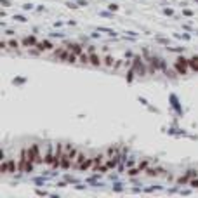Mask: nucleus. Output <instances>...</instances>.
I'll list each match as a JSON object with an SVG mask.
<instances>
[{
	"instance_id": "1",
	"label": "nucleus",
	"mask_w": 198,
	"mask_h": 198,
	"mask_svg": "<svg viewBox=\"0 0 198 198\" xmlns=\"http://www.w3.org/2000/svg\"><path fill=\"white\" fill-rule=\"evenodd\" d=\"M188 66H189V59L179 57L177 63H175V70H177V73H181V75H186L188 73Z\"/></svg>"
},
{
	"instance_id": "2",
	"label": "nucleus",
	"mask_w": 198,
	"mask_h": 198,
	"mask_svg": "<svg viewBox=\"0 0 198 198\" xmlns=\"http://www.w3.org/2000/svg\"><path fill=\"white\" fill-rule=\"evenodd\" d=\"M37 49H38L40 52H47V51H52L54 47H52V43H51V42L43 40V42H38V43H37Z\"/></svg>"
},
{
	"instance_id": "3",
	"label": "nucleus",
	"mask_w": 198,
	"mask_h": 198,
	"mask_svg": "<svg viewBox=\"0 0 198 198\" xmlns=\"http://www.w3.org/2000/svg\"><path fill=\"white\" fill-rule=\"evenodd\" d=\"M66 47H68L70 49V52H73V54H77V56H80L85 49L82 47V45H78V43H68V45H66Z\"/></svg>"
},
{
	"instance_id": "4",
	"label": "nucleus",
	"mask_w": 198,
	"mask_h": 198,
	"mask_svg": "<svg viewBox=\"0 0 198 198\" xmlns=\"http://www.w3.org/2000/svg\"><path fill=\"white\" fill-rule=\"evenodd\" d=\"M89 63H91L92 66H99L103 61H101V57H99L97 54H92V52H91V54H89Z\"/></svg>"
},
{
	"instance_id": "5",
	"label": "nucleus",
	"mask_w": 198,
	"mask_h": 198,
	"mask_svg": "<svg viewBox=\"0 0 198 198\" xmlns=\"http://www.w3.org/2000/svg\"><path fill=\"white\" fill-rule=\"evenodd\" d=\"M37 43H38V42H37L33 37H28V38L23 40V45H25V47H33V45H37Z\"/></svg>"
},
{
	"instance_id": "6",
	"label": "nucleus",
	"mask_w": 198,
	"mask_h": 198,
	"mask_svg": "<svg viewBox=\"0 0 198 198\" xmlns=\"http://www.w3.org/2000/svg\"><path fill=\"white\" fill-rule=\"evenodd\" d=\"M103 64H106V66H115L117 63H115V57H111V56H106V57H103Z\"/></svg>"
},
{
	"instance_id": "7",
	"label": "nucleus",
	"mask_w": 198,
	"mask_h": 198,
	"mask_svg": "<svg viewBox=\"0 0 198 198\" xmlns=\"http://www.w3.org/2000/svg\"><path fill=\"white\" fill-rule=\"evenodd\" d=\"M189 68H191L193 71H198V57L189 59Z\"/></svg>"
},
{
	"instance_id": "8",
	"label": "nucleus",
	"mask_w": 198,
	"mask_h": 198,
	"mask_svg": "<svg viewBox=\"0 0 198 198\" xmlns=\"http://www.w3.org/2000/svg\"><path fill=\"white\" fill-rule=\"evenodd\" d=\"M78 61H80V63H83V64H87V63H89V56H87L85 52H82V54L78 56Z\"/></svg>"
},
{
	"instance_id": "9",
	"label": "nucleus",
	"mask_w": 198,
	"mask_h": 198,
	"mask_svg": "<svg viewBox=\"0 0 198 198\" xmlns=\"http://www.w3.org/2000/svg\"><path fill=\"white\" fill-rule=\"evenodd\" d=\"M9 45H11L12 49H17V47H19V43H17L16 40H11V42H9Z\"/></svg>"
}]
</instances>
